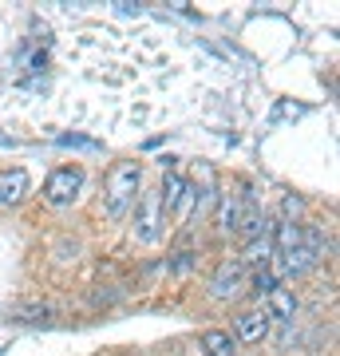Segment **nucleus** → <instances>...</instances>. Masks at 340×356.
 Listing matches in <instances>:
<instances>
[{"mask_svg":"<svg viewBox=\"0 0 340 356\" xmlns=\"http://www.w3.org/2000/svg\"><path fill=\"white\" fill-rule=\"evenodd\" d=\"M139 182H143V166L135 159H127V163H115L103 178V210L107 218H127L131 202H135V194H139Z\"/></svg>","mask_w":340,"mask_h":356,"instance_id":"1","label":"nucleus"},{"mask_svg":"<svg viewBox=\"0 0 340 356\" xmlns=\"http://www.w3.org/2000/svg\"><path fill=\"white\" fill-rule=\"evenodd\" d=\"M163 202L159 191H139V206H135V242L154 245L163 238Z\"/></svg>","mask_w":340,"mask_h":356,"instance_id":"2","label":"nucleus"},{"mask_svg":"<svg viewBox=\"0 0 340 356\" xmlns=\"http://www.w3.org/2000/svg\"><path fill=\"white\" fill-rule=\"evenodd\" d=\"M79 186H83V170H79V166H60V170L44 182V198H48L51 206H67V202H76Z\"/></svg>","mask_w":340,"mask_h":356,"instance_id":"3","label":"nucleus"},{"mask_svg":"<svg viewBox=\"0 0 340 356\" xmlns=\"http://www.w3.org/2000/svg\"><path fill=\"white\" fill-rule=\"evenodd\" d=\"M241 289H245V266H241V257H229L210 277V293H214L218 301H234Z\"/></svg>","mask_w":340,"mask_h":356,"instance_id":"4","label":"nucleus"},{"mask_svg":"<svg viewBox=\"0 0 340 356\" xmlns=\"http://www.w3.org/2000/svg\"><path fill=\"white\" fill-rule=\"evenodd\" d=\"M269 329H273V317L265 313V305H261V309H250V313H241V317L234 321L238 341H250V344L265 341V337H269Z\"/></svg>","mask_w":340,"mask_h":356,"instance_id":"5","label":"nucleus"},{"mask_svg":"<svg viewBox=\"0 0 340 356\" xmlns=\"http://www.w3.org/2000/svg\"><path fill=\"white\" fill-rule=\"evenodd\" d=\"M28 186H32L28 170H20V166H13V170H0V206H16V202H24Z\"/></svg>","mask_w":340,"mask_h":356,"instance_id":"6","label":"nucleus"},{"mask_svg":"<svg viewBox=\"0 0 340 356\" xmlns=\"http://www.w3.org/2000/svg\"><path fill=\"white\" fill-rule=\"evenodd\" d=\"M202 353L206 356H238V341L226 329H210V332H202Z\"/></svg>","mask_w":340,"mask_h":356,"instance_id":"7","label":"nucleus"},{"mask_svg":"<svg viewBox=\"0 0 340 356\" xmlns=\"http://www.w3.org/2000/svg\"><path fill=\"white\" fill-rule=\"evenodd\" d=\"M265 313H269L273 321H293V313H297V297H293V289L277 285V289L269 293V305H265Z\"/></svg>","mask_w":340,"mask_h":356,"instance_id":"8","label":"nucleus"},{"mask_svg":"<svg viewBox=\"0 0 340 356\" xmlns=\"http://www.w3.org/2000/svg\"><path fill=\"white\" fill-rule=\"evenodd\" d=\"M186 178L182 175H170L166 178V186L163 191H159V202H163V214H170V210H178V206H182V198H186Z\"/></svg>","mask_w":340,"mask_h":356,"instance_id":"9","label":"nucleus"},{"mask_svg":"<svg viewBox=\"0 0 340 356\" xmlns=\"http://www.w3.org/2000/svg\"><path fill=\"white\" fill-rule=\"evenodd\" d=\"M269 257H273V238L261 234V238H250L245 254H241V266H269Z\"/></svg>","mask_w":340,"mask_h":356,"instance_id":"10","label":"nucleus"},{"mask_svg":"<svg viewBox=\"0 0 340 356\" xmlns=\"http://www.w3.org/2000/svg\"><path fill=\"white\" fill-rule=\"evenodd\" d=\"M241 222V194H222V214H218V226L234 234Z\"/></svg>","mask_w":340,"mask_h":356,"instance_id":"11","label":"nucleus"},{"mask_svg":"<svg viewBox=\"0 0 340 356\" xmlns=\"http://www.w3.org/2000/svg\"><path fill=\"white\" fill-rule=\"evenodd\" d=\"M273 289H277V273H273L269 266H261L257 273H253V293H257V297H269Z\"/></svg>","mask_w":340,"mask_h":356,"instance_id":"12","label":"nucleus"},{"mask_svg":"<svg viewBox=\"0 0 340 356\" xmlns=\"http://www.w3.org/2000/svg\"><path fill=\"white\" fill-rule=\"evenodd\" d=\"M301 210H305L301 198H293V194H285V198H281V222H293Z\"/></svg>","mask_w":340,"mask_h":356,"instance_id":"13","label":"nucleus"},{"mask_svg":"<svg viewBox=\"0 0 340 356\" xmlns=\"http://www.w3.org/2000/svg\"><path fill=\"white\" fill-rule=\"evenodd\" d=\"M60 147H83V151H99V143L79 139V135H60Z\"/></svg>","mask_w":340,"mask_h":356,"instance_id":"14","label":"nucleus"},{"mask_svg":"<svg viewBox=\"0 0 340 356\" xmlns=\"http://www.w3.org/2000/svg\"><path fill=\"white\" fill-rule=\"evenodd\" d=\"M190 257H194L190 250H182V254L175 257V269H178V273H186V269H190Z\"/></svg>","mask_w":340,"mask_h":356,"instance_id":"15","label":"nucleus"}]
</instances>
